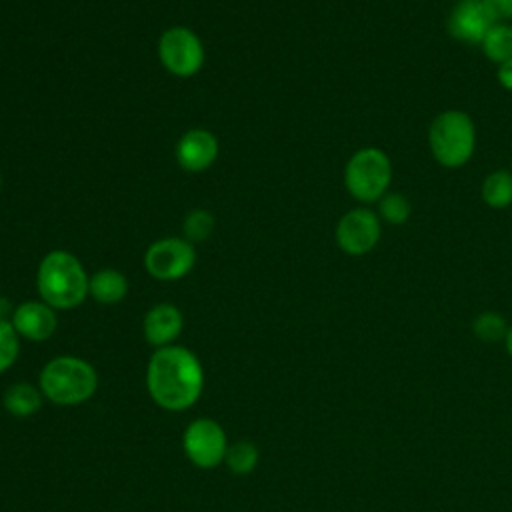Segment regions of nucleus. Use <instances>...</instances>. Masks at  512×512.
I'll return each mask as SVG.
<instances>
[{
	"mask_svg": "<svg viewBox=\"0 0 512 512\" xmlns=\"http://www.w3.org/2000/svg\"><path fill=\"white\" fill-rule=\"evenodd\" d=\"M146 390L168 412L192 408L204 390L200 358L186 346L156 348L146 366Z\"/></svg>",
	"mask_w": 512,
	"mask_h": 512,
	"instance_id": "nucleus-1",
	"label": "nucleus"
},
{
	"mask_svg": "<svg viewBox=\"0 0 512 512\" xmlns=\"http://www.w3.org/2000/svg\"><path fill=\"white\" fill-rule=\"evenodd\" d=\"M90 278L82 262L66 250L48 252L36 274V288L40 300L54 310H70L80 306L88 296Z\"/></svg>",
	"mask_w": 512,
	"mask_h": 512,
	"instance_id": "nucleus-2",
	"label": "nucleus"
},
{
	"mask_svg": "<svg viewBox=\"0 0 512 512\" xmlns=\"http://www.w3.org/2000/svg\"><path fill=\"white\" fill-rule=\"evenodd\" d=\"M38 386L46 400L58 406H78L88 402L98 388L96 368L84 358L62 354L44 364Z\"/></svg>",
	"mask_w": 512,
	"mask_h": 512,
	"instance_id": "nucleus-3",
	"label": "nucleus"
},
{
	"mask_svg": "<svg viewBox=\"0 0 512 512\" xmlns=\"http://www.w3.org/2000/svg\"><path fill=\"white\" fill-rule=\"evenodd\" d=\"M428 148L444 168H462L476 150V124L464 110H444L428 126Z\"/></svg>",
	"mask_w": 512,
	"mask_h": 512,
	"instance_id": "nucleus-4",
	"label": "nucleus"
},
{
	"mask_svg": "<svg viewBox=\"0 0 512 512\" xmlns=\"http://www.w3.org/2000/svg\"><path fill=\"white\" fill-rule=\"evenodd\" d=\"M392 182V162L378 146L356 150L344 166V188L360 204L378 202Z\"/></svg>",
	"mask_w": 512,
	"mask_h": 512,
	"instance_id": "nucleus-5",
	"label": "nucleus"
},
{
	"mask_svg": "<svg viewBox=\"0 0 512 512\" xmlns=\"http://www.w3.org/2000/svg\"><path fill=\"white\" fill-rule=\"evenodd\" d=\"M158 58L170 74L190 78L200 72L204 64V46L190 28L172 26L164 30L158 40Z\"/></svg>",
	"mask_w": 512,
	"mask_h": 512,
	"instance_id": "nucleus-6",
	"label": "nucleus"
},
{
	"mask_svg": "<svg viewBox=\"0 0 512 512\" xmlns=\"http://www.w3.org/2000/svg\"><path fill=\"white\" fill-rule=\"evenodd\" d=\"M228 436L224 428L212 418L192 420L182 436V448L188 460L202 468L210 470L224 462L228 452Z\"/></svg>",
	"mask_w": 512,
	"mask_h": 512,
	"instance_id": "nucleus-7",
	"label": "nucleus"
},
{
	"mask_svg": "<svg viewBox=\"0 0 512 512\" xmlns=\"http://www.w3.org/2000/svg\"><path fill=\"white\" fill-rule=\"evenodd\" d=\"M334 238L344 254L364 256L378 246L382 238V220L366 206L352 208L340 216Z\"/></svg>",
	"mask_w": 512,
	"mask_h": 512,
	"instance_id": "nucleus-8",
	"label": "nucleus"
},
{
	"mask_svg": "<svg viewBox=\"0 0 512 512\" xmlns=\"http://www.w3.org/2000/svg\"><path fill=\"white\" fill-rule=\"evenodd\" d=\"M196 262V250L186 238H162L152 242L144 252L146 272L164 282L184 278Z\"/></svg>",
	"mask_w": 512,
	"mask_h": 512,
	"instance_id": "nucleus-9",
	"label": "nucleus"
},
{
	"mask_svg": "<svg viewBox=\"0 0 512 512\" xmlns=\"http://www.w3.org/2000/svg\"><path fill=\"white\" fill-rule=\"evenodd\" d=\"M494 24L496 22L488 14L482 0H456L446 20L448 34L454 40L472 46H480L486 32Z\"/></svg>",
	"mask_w": 512,
	"mask_h": 512,
	"instance_id": "nucleus-10",
	"label": "nucleus"
},
{
	"mask_svg": "<svg viewBox=\"0 0 512 512\" xmlns=\"http://www.w3.org/2000/svg\"><path fill=\"white\" fill-rule=\"evenodd\" d=\"M10 322L18 336L30 342H44L52 338L58 328L56 310L44 300H26L18 304L10 314Z\"/></svg>",
	"mask_w": 512,
	"mask_h": 512,
	"instance_id": "nucleus-11",
	"label": "nucleus"
},
{
	"mask_svg": "<svg viewBox=\"0 0 512 512\" xmlns=\"http://www.w3.org/2000/svg\"><path fill=\"white\" fill-rule=\"evenodd\" d=\"M218 158V140L210 130L192 128L176 144V160L186 172H202Z\"/></svg>",
	"mask_w": 512,
	"mask_h": 512,
	"instance_id": "nucleus-12",
	"label": "nucleus"
},
{
	"mask_svg": "<svg viewBox=\"0 0 512 512\" xmlns=\"http://www.w3.org/2000/svg\"><path fill=\"white\" fill-rule=\"evenodd\" d=\"M182 328H184V316H182L180 308H176L174 304H168V302H160V304L152 306L146 312L144 322H142L144 338L154 348L174 344V340L180 336Z\"/></svg>",
	"mask_w": 512,
	"mask_h": 512,
	"instance_id": "nucleus-13",
	"label": "nucleus"
},
{
	"mask_svg": "<svg viewBox=\"0 0 512 512\" xmlns=\"http://www.w3.org/2000/svg\"><path fill=\"white\" fill-rule=\"evenodd\" d=\"M44 394L40 386H34L30 382H14L4 390L2 404L4 410L10 412L16 418H30L42 408Z\"/></svg>",
	"mask_w": 512,
	"mask_h": 512,
	"instance_id": "nucleus-14",
	"label": "nucleus"
},
{
	"mask_svg": "<svg viewBox=\"0 0 512 512\" xmlns=\"http://www.w3.org/2000/svg\"><path fill=\"white\" fill-rule=\"evenodd\" d=\"M128 292V280L122 272L114 268H102L90 276L88 284V294L98 302V304H118L124 300Z\"/></svg>",
	"mask_w": 512,
	"mask_h": 512,
	"instance_id": "nucleus-15",
	"label": "nucleus"
},
{
	"mask_svg": "<svg viewBox=\"0 0 512 512\" xmlns=\"http://www.w3.org/2000/svg\"><path fill=\"white\" fill-rule=\"evenodd\" d=\"M480 198L492 210L512 206V170L498 168L486 174L480 186Z\"/></svg>",
	"mask_w": 512,
	"mask_h": 512,
	"instance_id": "nucleus-16",
	"label": "nucleus"
},
{
	"mask_svg": "<svg viewBox=\"0 0 512 512\" xmlns=\"http://www.w3.org/2000/svg\"><path fill=\"white\" fill-rule=\"evenodd\" d=\"M484 56L494 62L502 64L512 58V24L510 22H496L480 42Z\"/></svg>",
	"mask_w": 512,
	"mask_h": 512,
	"instance_id": "nucleus-17",
	"label": "nucleus"
},
{
	"mask_svg": "<svg viewBox=\"0 0 512 512\" xmlns=\"http://www.w3.org/2000/svg\"><path fill=\"white\" fill-rule=\"evenodd\" d=\"M376 204H378L376 214L382 220V224L400 226V224H406L412 214V204L408 196L400 192H386Z\"/></svg>",
	"mask_w": 512,
	"mask_h": 512,
	"instance_id": "nucleus-18",
	"label": "nucleus"
},
{
	"mask_svg": "<svg viewBox=\"0 0 512 512\" xmlns=\"http://www.w3.org/2000/svg\"><path fill=\"white\" fill-rule=\"evenodd\" d=\"M258 460H260L258 446L250 440H238L228 446L224 464L234 474H248L258 466Z\"/></svg>",
	"mask_w": 512,
	"mask_h": 512,
	"instance_id": "nucleus-19",
	"label": "nucleus"
},
{
	"mask_svg": "<svg viewBox=\"0 0 512 512\" xmlns=\"http://www.w3.org/2000/svg\"><path fill=\"white\" fill-rule=\"evenodd\" d=\"M472 330H474V336L482 342H496V340H504L506 338V332H508V324L504 320L502 314L498 312H482L474 318L472 322Z\"/></svg>",
	"mask_w": 512,
	"mask_h": 512,
	"instance_id": "nucleus-20",
	"label": "nucleus"
},
{
	"mask_svg": "<svg viewBox=\"0 0 512 512\" xmlns=\"http://www.w3.org/2000/svg\"><path fill=\"white\" fill-rule=\"evenodd\" d=\"M214 226H216V220L212 212L204 208H196L184 218V224H182L184 238L188 242H202L212 234Z\"/></svg>",
	"mask_w": 512,
	"mask_h": 512,
	"instance_id": "nucleus-21",
	"label": "nucleus"
},
{
	"mask_svg": "<svg viewBox=\"0 0 512 512\" xmlns=\"http://www.w3.org/2000/svg\"><path fill=\"white\" fill-rule=\"evenodd\" d=\"M20 354V336L8 318H0V374H4Z\"/></svg>",
	"mask_w": 512,
	"mask_h": 512,
	"instance_id": "nucleus-22",
	"label": "nucleus"
},
{
	"mask_svg": "<svg viewBox=\"0 0 512 512\" xmlns=\"http://www.w3.org/2000/svg\"><path fill=\"white\" fill-rule=\"evenodd\" d=\"M494 22L512 20V0H482Z\"/></svg>",
	"mask_w": 512,
	"mask_h": 512,
	"instance_id": "nucleus-23",
	"label": "nucleus"
},
{
	"mask_svg": "<svg viewBox=\"0 0 512 512\" xmlns=\"http://www.w3.org/2000/svg\"><path fill=\"white\" fill-rule=\"evenodd\" d=\"M496 78L500 82V86L508 92H512V58L498 64V70H496Z\"/></svg>",
	"mask_w": 512,
	"mask_h": 512,
	"instance_id": "nucleus-24",
	"label": "nucleus"
},
{
	"mask_svg": "<svg viewBox=\"0 0 512 512\" xmlns=\"http://www.w3.org/2000/svg\"><path fill=\"white\" fill-rule=\"evenodd\" d=\"M504 344H506V352L512 356V324L508 326V332H506V338H504Z\"/></svg>",
	"mask_w": 512,
	"mask_h": 512,
	"instance_id": "nucleus-25",
	"label": "nucleus"
},
{
	"mask_svg": "<svg viewBox=\"0 0 512 512\" xmlns=\"http://www.w3.org/2000/svg\"><path fill=\"white\" fill-rule=\"evenodd\" d=\"M0 186H2V176H0Z\"/></svg>",
	"mask_w": 512,
	"mask_h": 512,
	"instance_id": "nucleus-26",
	"label": "nucleus"
}]
</instances>
